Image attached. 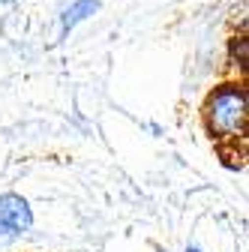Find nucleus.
Listing matches in <instances>:
<instances>
[{"label":"nucleus","instance_id":"1","mask_svg":"<svg viewBox=\"0 0 249 252\" xmlns=\"http://www.w3.org/2000/svg\"><path fill=\"white\" fill-rule=\"evenodd\" d=\"M201 123L207 135L219 144L222 153L234 150L246 141V123H249V90L243 78H231L216 84L201 105Z\"/></svg>","mask_w":249,"mask_h":252},{"label":"nucleus","instance_id":"3","mask_svg":"<svg viewBox=\"0 0 249 252\" xmlns=\"http://www.w3.org/2000/svg\"><path fill=\"white\" fill-rule=\"evenodd\" d=\"M93 12H99V0H75V3H69L60 15V36H69V30L87 21Z\"/></svg>","mask_w":249,"mask_h":252},{"label":"nucleus","instance_id":"5","mask_svg":"<svg viewBox=\"0 0 249 252\" xmlns=\"http://www.w3.org/2000/svg\"><path fill=\"white\" fill-rule=\"evenodd\" d=\"M186 252H201V249L198 246H186Z\"/></svg>","mask_w":249,"mask_h":252},{"label":"nucleus","instance_id":"6","mask_svg":"<svg viewBox=\"0 0 249 252\" xmlns=\"http://www.w3.org/2000/svg\"><path fill=\"white\" fill-rule=\"evenodd\" d=\"M156 252H168V249H156Z\"/></svg>","mask_w":249,"mask_h":252},{"label":"nucleus","instance_id":"2","mask_svg":"<svg viewBox=\"0 0 249 252\" xmlns=\"http://www.w3.org/2000/svg\"><path fill=\"white\" fill-rule=\"evenodd\" d=\"M33 228V210L18 192L0 195V240H15Z\"/></svg>","mask_w":249,"mask_h":252},{"label":"nucleus","instance_id":"4","mask_svg":"<svg viewBox=\"0 0 249 252\" xmlns=\"http://www.w3.org/2000/svg\"><path fill=\"white\" fill-rule=\"evenodd\" d=\"M228 63L243 78V72H246V33H243V30L237 36H231V42H228Z\"/></svg>","mask_w":249,"mask_h":252}]
</instances>
